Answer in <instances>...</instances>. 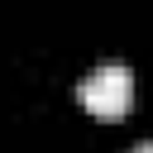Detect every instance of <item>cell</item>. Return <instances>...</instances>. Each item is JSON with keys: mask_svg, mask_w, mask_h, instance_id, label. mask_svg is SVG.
Returning a JSON list of instances; mask_svg holds the SVG:
<instances>
[{"mask_svg": "<svg viewBox=\"0 0 153 153\" xmlns=\"http://www.w3.org/2000/svg\"><path fill=\"white\" fill-rule=\"evenodd\" d=\"M76 100L96 115V120H124L129 115V105H134V76H129V67H120V62H105V67H96L81 86H76Z\"/></svg>", "mask_w": 153, "mask_h": 153, "instance_id": "cell-1", "label": "cell"}, {"mask_svg": "<svg viewBox=\"0 0 153 153\" xmlns=\"http://www.w3.org/2000/svg\"><path fill=\"white\" fill-rule=\"evenodd\" d=\"M134 153H153V143H139V148H134Z\"/></svg>", "mask_w": 153, "mask_h": 153, "instance_id": "cell-2", "label": "cell"}]
</instances>
